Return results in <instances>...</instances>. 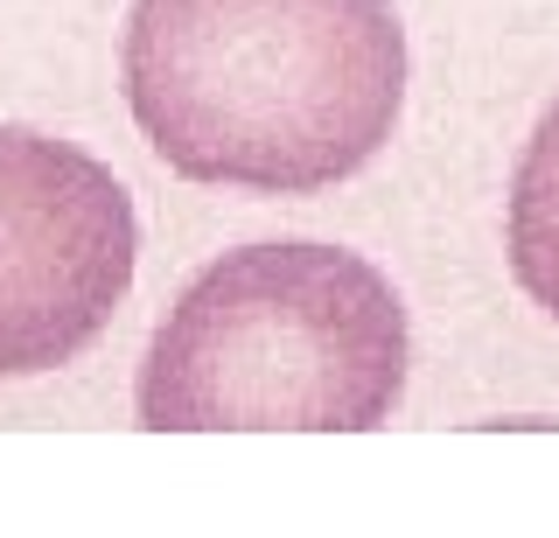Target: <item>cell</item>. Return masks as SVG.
<instances>
[{
	"label": "cell",
	"mask_w": 559,
	"mask_h": 538,
	"mask_svg": "<svg viewBox=\"0 0 559 538\" xmlns=\"http://www.w3.org/2000/svg\"><path fill=\"white\" fill-rule=\"evenodd\" d=\"M413 363L406 301L371 259L266 238L210 259L133 378L147 433H371Z\"/></svg>",
	"instance_id": "2"
},
{
	"label": "cell",
	"mask_w": 559,
	"mask_h": 538,
	"mask_svg": "<svg viewBox=\"0 0 559 538\" xmlns=\"http://www.w3.org/2000/svg\"><path fill=\"white\" fill-rule=\"evenodd\" d=\"M140 217L98 154L0 119V378L78 363L133 294Z\"/></svg>",
	"instance_id": "3"
},
{
	"label": "cell",
	"mask_w": 559,
	"mask_h": 538,
	"mask_svg": "<svg viewBox=\"0 0 559 538\" xmlns=\"http://www.w3.org/2000/svg\"><path fill=\"white\" fill-rule=\"evenodd\" d=\"M392 0H133L127 112L182 182L314 196L378 162L406 112Z\"/></svg>",
	"instance_id": "1"
},
{
	"label": "cell",
	"mask_w": 559,
	"mask_h": 538,
	"mask_svg": "<svg viewBox=\"0 0 559 538\" xmlns=\"http://www.w3.org/2000/svg\"><path fill=\"white\" fill-rule=\"evenodd\" d=\"M503 252H511V280L524 287V301L559 322V98L538 112L532 141L511 168Z\"/></svg>",
	"instance_id": "4"
}]
</instances>
